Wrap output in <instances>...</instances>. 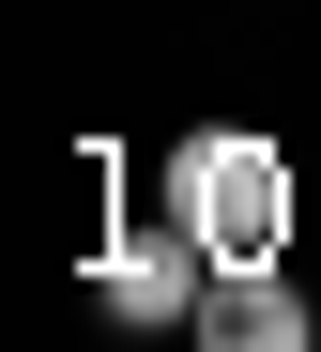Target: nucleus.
Wrapping results in <instances>:
<instances>
[{
  "mask_svg": "<svg viewBox=\"0 0 321 352\" xmlns=\"http://www.w3.org/2000/svg\"><path fill=\"white\" fill-rule=\"evenodd\" d=\"M153 199L199 230L214 261H291V153H276V138H245V123L168 138V184H153Z\"/></svg>",
  "mask_w": 321,
  "mask_h": 352,
  "instance_id": "obj_1",
  "label": "nucleus"
},
{
  "mask_svg": "<svg viewBox=\"0 0 321 352\" xmlns=\"http://www.w3.org/2000/svg\"><path fill=\"white\" fill-rule=\"evenodd\" d=\"M199 291H214V245H199L168 199L122 214L107 245H92V307H107L122 337H184V322H199Z\"/></svg>",
  "mask_w": 321,
  "mask_h": 352,
  "instance_id": "obj_2",
  "label": "nucleus"
},
{
  "mask_svg": "<svg viewBox=\"0 0 321 352\" xmlns=\"http://www.w3.org/2000/svg\"><path fill=\"white\" fill-rule=\"evenodd\" d=\"M168 352H321V307L291 291V261H214L199 322H184Z\"/></svg>",
  "mask_w": 321,
  "mask_h": 352,
  "instance_id": "obj_3",
  "label": "nucleus"
}]
</instances>
